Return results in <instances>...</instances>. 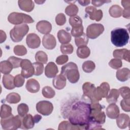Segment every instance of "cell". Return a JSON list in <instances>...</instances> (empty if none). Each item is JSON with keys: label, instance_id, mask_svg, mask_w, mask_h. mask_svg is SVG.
<instances>
[{"label": "cell", "instance_id": "cell-1", "mask_svg": "<svg viewBox=\"0 0 130 130\" xmlns=\"http://www.w3.org/2000/svg\"><path fill=\"white\" fill-rule=\"evenodd\" d=\"M64 118H68L69 121L80 127V129H89L90 122V104L84 101L73 102L69 110H62Z\"/></svg>", "mask_w": 130, "mask_h": 130}, {"label": "cell", "instance_id": "cell-2", "mask_svg": "<svg viewBox=\"0 0 130 130\" xmlns=\"http://www.w3.org/2000/svg\"><path fill=\"white\" fill-rule=\"evenodd\" d=\"M127 30L123 28H116L111 32V41L116 47H122L127 44L129 40Z\"/></svg>", "mask_w": 130, "mask_h": 130}, {"label": "cell", "instance_id": "cell-3", "mask_svg": "<svg viewBox=\"0 0 130 130\" xmlns=\"http://www.w3.org/2000/svg\"><path fill=\"white\" fill-rule=\"evenodd\" d=\"M72 83L77 82L80 78V74L77 64L70 62L61 68V73Z\"/></svg>", "mask_w": 130, "mask_h": 130}, {"label": "cell", "instance_id": "cell-4", "mask_svg": "<svg viewBox=\"0 0 130 130\" xmlns=\"http://www.w3.org/2000/svg\"><path fill=\"white\" fill-rule=\"evenodd\" d=\"M22 117L20 115L14 116L12 114L7 118H1V124L3 129L5 130L16 129L21 128Z\"/></svg>", "mask_w": 130, "mask_h": 130}, {"label": "cell", "instance_id": "cell-5", "mask_svg": "<svg viewBox=\"0 0 130 130\" xmlns=\"http://www.w3.org/2000/svg\"><path fill=\"white\" fill-rule=\"evenodd\" d=\"M28 30L29 27L26 24L16 25L10 30L11 39L14 42H20L27 34Z\"/></svg>", "mask_w": 130, "mask_h": 130}, {"label": "cell", "instance_id": "cell-6", "mask_svg": "<svg viewBox=\"0 0 130 130\" xmlns=\"http://www.w3.org/2000/svg\"><path fill=\"white\" fill-rule=\"evenodd\" d=\"M8 20L10 23L15 25L21 24L23 23H31L34 22V19L29 15L18 12L10 13L8 17Z\"/></svg>", "mask_w": 130, "mask_h": 130}, {"label": "cell", "instance_id": "cell-7", "mask_svg": "<svg viewBox=\"0 0 130 130\" xmlns=\"http://www.w3.org/2000/svg\"><path fill=\"white\" fill-rule=\"evenodd\" d=\"M104 31V26L100 23H93L89 25L86 29V36L88 38L94 39Z\"/></svg>", "mask_w": 130, "mask_h": 130}, {"label": "cell", "instance_id": "cell-8", "mask_svg": "<svg viewBox=\"0 0 130 130\" xmlns=\"http://www.w3.org/2000/svg\"><path fill=\"white\" fill-rule=\"evenodd\" d=\"M82 89L83 91V97L88 99L90 103L94 102H98L94 98V92L95 87L94 85L90 82H85L82 86Z\"/></svg>", "mask_w": 130, "mask_h": 130}, {"label": "cell", "instance_id": "cell-9", "mask_svg": "<svg viewBox=\"0 0 130 130\" xmlns=\"http://www.w3.org/2000/svg\"><path fill=\"white\" fill-rule=\"evenodd\" d=\"M20 67L21 68V75L25 78H28L34 75V68L31 61L27 59H22Z\"/></svg>", "mask_w": 130, "mask_h": 130}, {"label": "cell", "instance_id": "cell-10", "mask_svg": "<svg viewBox=\"0 0 130 130\" xmlns=\"http://www.w3.org/2000/svg\"><path fill=\"white\" fill-rule=\"evenodd\" d=\"M37 111L45 116L50 115L53 111V104L47 101H42L39 102L36 105Z\"/></svg>", "mask_w": 130, "mask_h": 130}, {"label": "cell", "instance_id": "cell-11", "mask_svg": "<svg viewBox=\"0 0 130 130\" xmlns=\"http://www.w3.org/2000/svg\"><path fill=\"white\" fill-rule=\"evenodd\" d=\"M110 91V85L107 82L102 83L99 86L95 88L94 92V98L97 101L106 98Z\"/></svg>", "mask_w": 130, "mask_h": 130}, {"label": "cell", "instance_id": "cell-12", "mask_svg": "<svg viewBox=\"0 0 130 130\" xmlns=\"http://www.w3.org/2000/svg\"><path fill=\"white\" fill-rule=\"evenodd\" d=\"M86 13L89 15V17L91 20L96 21H100L103 17V12L101 10H96V8L93 6H88L85 10Z\"/></svg>", "mask_w": 130, "mask_h": 130}, {"label": "cell", "instance_id": "cell-13", "mask_svg": "<svg viewBox=\"0 0 130 130\" xmlns=\"http://www.w3.org/2000/svg\"><path fill=\"white\" fill-rule=\"evenodd\" d=\"M26 42L27 46L31 49L38 48L41 44V40L39 37L36 34H29L26 39Z\"/></svg>", "mask_w": 130, "mask_h": 130}, {"label": "cell", "instance_id": "cell-14", "mask_svg": "<svg viewBox=\"0 0 130 130\" xmlns=\"http://www.w3.org/2000/svg\"><path fill=\"white\" fill-rule=\"evenodd\" d=\"M42 44L46 49L52 50L54 49L56 45V41L55 37L51 34L45 35L42 39Z\"/></svg>", "mask_w": 130, "mask_h": 130}, {"label": "cell", "instance_id": "cell-15", "mask_svg": "<svg viewBox=\"0 0 130 130\" xmlns=\"http://www.w3.org/2000/svg\"><path fill=\"white\" fill-rule=\"evenodd\" d=\"M36 29L42 34H49L52 29L51 24L46 20L39 21L36 24Z\"/></svg>", "mask_w": 130, "mask_h": 130}, {"label": "cell", "instance_id": "cell-16", "mask_svg": "<svg viewBox=\"0 0 130 130\" xmlns=\"http://www.w3.org/2000/svg\"><path fill=\"white\" fill-rule=\"evenodd\" d=\"M58 72V68L53 62H49L45 68V74L49 78L55 77Z\"/></svg>", "mask_w": 130, "mask_h": 130}, {"label": "cell", "instance_id": "cell-17", "mask_svg": "<svg viewBox=\"0 0 130 130\" xmlns=\"http://www.w3.org/2000/svg\"><path fill=\"white\" fill-rule=\"evenodd\" d=\"M52 84L57 89H62L66 86V77L61 74H60L54 77L52 80Z\"/></svg>", "mask_w": 130, "mask_h": 130}, {"label": "cell", "instance_id": "cell-18", "mask_svg": "<svg viewBox=\"0 0 130 130\" xmlns=\"http://www.w3.org/2000/svg\"><path fill=\"white\" fill-rule=\"evenodd\" d=\"M116 123L120 128H125L129 125V117L128 115L121 113L116 118Z\"/></svg>", "mask_w": 130, "mask_h": 130}, {"label": "cell", "instance_id": "cell-19", "mask_svg": "<svg viewBox=\"0 0 130 130\" xmlns=\"http://www.w3.org/2000/svg\"><path fill=\"white\" fill-rule=\"evenodd\" d=\"M129 50L125 48L121 49H116L113 51V55L115 58L119 59H124L129 62Z\"/></svg>", "mask_w": 130, "mask_h": 130}, {"label": "cell", "instance_id": "cell-20", "mask_svg": "<svg viewBox=\"0 0 130 130\" xmlns=\"http://www.w3.org/2000/svg\"><path fill=\"white\" fill-rule=\"evenodd\" d=\"M106 114L111 119H116L119 114L118 107L115 103H111L106 109Z\"/></svg>", "mask_w": 130, "mask_h": 130}, {"label": "cell", "instance_id": "cell-21", "mask_svg": "<svg viewBox=\"0 0 130 130\" xmlns=\"http://www.w3.org/2000/svg\"><path fill=\"white\" fill-rule=\"evenodd\" d=\"M35 121L34 117L30 114H26L22 119V125L21 128L22 129H30L32 128L35 125Z\"/></svg>", "mask_w": 130, "mask_h": 130}, {"label": "cell", "instance_id": "cell-22", "mask_svg": "<svg viewBox=\"0 0 130 130\" xmlns=\"http://www.w3.org/2000/svg\"><path fill=\"white\" fill-rule=\"evenodd\" d=\"M25 86L27 90L31 93L38 92L40 88L39 83L35 79H30L27 80Z\"/></svg>", "mask_w": 130, "mask_h": 130}, {"label": "cell", "instance_id": "cell-23", "mask_svg": "<svg viewBox=\"0 0 130 130\" xmlns=\"http://www.w3.org/2000/svg\"><path fill=\"white\" fill-rule=\"evenodd\" d=\"M3 83L4 87L7 89H13L16 87L14 84V77L9 74L3 76Z\"/></svg>", "mask_w": 130, "mask_h": 130}, {"label": "cell", "instance_id": "cell-24", "mask_svg": "<svg viewBox=\"0 0 130 130\" xmlns=\"http://www.w3.org/2000/svg\"><path fill=\"white\" fill-rule=\"evenodd\" d=\"M18 3L20 9L27 12L33 10L35 7L34 2L31 0H19Z\"/></svg>", "mask_w": 130, "mask_h": 130}, {"label": "cell", "instance_id": "cell-25", "mask_svg": "<svg viewBox=\"0 0 130 130\" xmlns=\"http://www.w3.org/2000/svg\"><path fill=\"white\" fill-rule=\"evenodd\" d=\"M130 71L128 68H124L119 69L116 72L117 79L121 82L127 80L129 78Z\"/></svg>", "mask_w": 130, "mask_h": 130}, {"label": "cell", "instance_id": "cell-26", "mask_svg": "<svg viewBox=\"0 0 130 130\" xmlns=\"http://www.w3.org/2000/svg\"><path fill=\"white\" fill-rule=\"evenodd\" d=\"M57 37L59 42L62 44H68L71 40V35L64 29H61L58 31Z\"/></svg>", "mask_w": 130, "mask_h": 130}, {"label": "cell", "instance_id": "cell-27", "mask_svg": "<svg viewBox=\"0 0 130 130\" xmlns=\"http://www.w3.org/2000/svg\"><path fill=\"white\" fill-rule=\"evenodd\" d=\"M13 67L8 60L2 61L0 63L1 72L5 75L9 74L12 70Z\"/></svg>", "mask_w": 130, "mask_h": 130}, {"label": "cell", "instance_id": "cell-28", "mask_svg": "<svg viewBox=\"0 0 130 130\" xmlns=\"http://www.w3.org/2000/svg\"><path fill=\"white\" fill-rule=\"evenodd\" d=\"M90 53L89 48L86 46L79 47L77 50V55L80 58H86L88 57Z\"/></svg>", "mask_w": 130, "mask_h": 130}, {"label": "cell", "instance_id": "cell-29", "mask_svg": "<svg viewBox=\"0 0 130 130\" xmlns=\"http://www.w3.org/2000/svg\"><path fill=\"white\" fill-rule=\"evenodd\" d=\"M122 9L121 8L117 5L112 6L109 10L110 16L114 18H119L122 15Z\"/></svg>", "mask_w": 130, "mask_h": 130}, {"label": "cell", "instance_id": "cell-30", "mask_svg": "<svg viewBox=\"0 0 130 130\" xmlns=\"http://www.w3.org/2000/svg\"><path fill=\"white\" fill-rule=\"evenodd\" d=\"M119 96V91L115 88L112 89L109 92V95L106 97L107 101L108 103H115Z\"/></svg>", "mask_w": 130, "mask_h": 130}, {"label": "cell", "instance_id": "cell-31", "mask_svg": "<svg viewBox=\"0 0 130 130\" xmlns=\"http://www.w3.org/2000/svg\"><path fill=\"white\" fill-rule=\"evenodd\" d=\"M12 115V108L11 107L7 105L3 104L1 108L0 116L1 118H5L10 116Z\"/></svg>", "mask_w": 130, "mask_h": 130}, {"label": "cell", "instance_id": "cell-32", "mask_svg": "<svg viewBox=\"0 0 130 130\" xmlns=\"http://www.w3.org/2000/svg\"><path fill=\"white\" fill-rule=\"evenodd\" d=\"M75 42L76 46L78 47L86 46L88 42V38L86 36V34L83 32L81 36L75 38Z\"/></svg>", "mask_w": 130, "mask_h": 130}, {"label": "cell", "instance_id": "cell-33", "mask_svg": "<svg viewBox=\"0 0 130 130\" xmlns=\"http://www.w3.org/2000/svg\"><path fill=\"white\" fill-rule=\"evenodd\" d=\"M21 97L20 95L16 92H11L8 94L7 96L6 100L10 104H16L20 102Z\"/></svg>", "mask_w": 130, "mask_h": 130}, {"label": "cell", "instance_id": "cell-34", "mask_svg": "<svg viewBox=\"0 0 130 130\" xmlns=\"http://www.w3.org/2000/svg\"><path fill=\"white\" fill-rule=\"evenodd\" d=\"M78 7L76 5L74 4H70V5L66 7L65 12L69 16L73 17L76 16L78 12Z\"/></svg>", "mask_w": 130, "mask_h": 130}, {"label": "cell", "instance_id": "cell-35", "mask_svg": "<svg viewBox=\"0 0 130 130\" xmlns=\"http://www.w3.org/2000/svg\"><path fill=\"white\" fill-rule=\"evenodd\" d=\"M58 129H80V127L74 125L70 121H63L59 124Z\"/></svg>", "mask_w": 130, "mask_h": 130}, {"label": "cell", "instance_id": "cell-36", "mask_svg": "<svg viewBox=\"0 0 130 130\" xmlns=\"http://www.w3.org/2000/svg\"><path fill=\"white\" fill-rule=\"evenodd\" d=\"M42 93L45 98L48 99L53 98L55 94V91L51 87L48 86L43 88Z\"/></svg>", "mask_w": 130, "mask_h": 130}, {"label": "cell", "instance_id": "cell-37", "mask_svg": "<svg viewBox=\"0 0 130 130\" xmlns=\"http://www.w3.org/2000/svg\"><path fill=\"white\" fill-rule=\"evenodd\" d=\"M35 59L38 62L46 63L48 61V56L45 52L43 51H39L36 53Z\"/></svg>", "mask_w": 130, "mask_h": 130}, {"label": "cell", "instance_id": "cell-38", "mask_svg": "<svg viewBox=\"0 0 130 130\" xmlns=\"http://www.w3.org/2000/svg\"><path fill=\"white\" fill-rule=\"evenodd\" d=\"M95 67V63L91 60L85 61L82 64V69L86 73H91L94 70Z\"/></svg>", "mask_w": 130, "mask_h": 130}, {"label": "cell", "instance_id": "cell-39", "mask_svg": "<svg viewBox=\"0 0 130 130\" xmlns=\"http://www.w3.org/2000/svg\"><path fill=\"white\" fill-rule=\"evenodd\" d=\"M69 23L72 26V28L77 27L82 25V20L81 18L78 16L71 17L69 19Z\"/></svg>", "mask_w": 130, "mask_h": 130}, {"label": "cell", "instance_id": "cell-40", "mask_svg": "<svg viewBox=\"0 0 130 130\" xmlns=\"http://www.w3.org/2000/svg\"><path fill=\"white\" fill-rule=\"evenodd\" d=\"M32 65L34 68V75L36 76H40L43 73L44 66L42 63L37 61L34 62Z\"/></svg>", "mask_w": 130, "mask_h": 130}, {"label": "cell", "instance_id": "cell-41", "mask_svg": "<svg viewBox=\"0 0 130 130\" xmlns=\"http://www.w3.org/2000/svg\"><path fill=\"white\" fill-rule=\"evenodd\" d=\"M17 111L19 115L23 117L28 113L29 111V108L26 104L22 103L18 106Z\"/></svg>", "mask_w": 130, "mask_h": 130}, {"label": "cell", "instance_id": "cell-42", "mask_svg": "<svg viewBox=\"0 0 130 130\" xmlns=\"http://www.w3.org/2000/svg\"><path fill=\"white\" fill-rule=\"evenodd\" d=\"M74 48L71 44H62L60 46V51L64 54H71L73 53Z\"/></svg>", "mask_w": 130, "mask_h": 130}, {"label": "cell", "instance_id": "cell-43", "mask_svg": "<svg viewBox=\"0 0 130 130\" xmlns=\"http://www.w3.org/2000/svg\"><path fill=\"white\" fill-rule=\"evenodd\" d=\"M14 53L18 56H23L27 53V50L23 45H16L14 48Z\"/></svg>", "mask_w": 130, "mask_h": 130}, {"label": "cell", "instance_id": "cell-44", "mask_svg": "<svg viewBox=\"0 0 130 130\" xmlns=\"http://www.w3.org/2000/svg\"><path fill=\"white\" fill-rule=\"evenodd\" d=\"M109 65L114 69H118L122 66V62L121 59L117 58L112 59L109 62Z\"/></svg>", "mask_w": 130, "mask_h": 130}, {"label": "cell", "instance_id": "cell-45", "mask_svg": "<svg viewBox=\"0 0 130 130\" xmlns=\"http://www.w3.org/2000/svg\"><path fill=\"white\" fill-rule=\"evenodd\" d=\"M119 94L124 99H130V89L129 88L126 86H123L119 88Z\"/></svg>", "mask_w": 130, "mask_h": 130}, {"label": "cell", "instance_id": "cell-46", "mask_svg": "<svg viewBox=\"0 0 130 130\" xmlns=\"http://www.w3.org/2000/svg\"><path fill=\"white\" fill-rule=\"evenodd\" d=\"M22 60V59L16 57L15 56H10L8 59V60L10 61L12 64L13 68H17L20 67V63Z\"/></svg>", "mask_w": 130, "mask_h": 130}, {"label": "cell", "instance_id": "cell-47", "mask_svg": "<svg viewBox=\"0 0 130 130\" xmlns=\"http://www.w3.org/2000/svg\"><path fill=\"white\" fill-rule=\"evenodd\" d=\"M25 81L24 77L21 75L18 74L14 77V84L16 87H20L22 86Z\"/></svg>", "mask_w": 130, "mask_h": 130}, {"label": "cell", "instance_id": "cell-48", "mask_svg": "<svg viewBox=\"0 0 130 130\" xmlns=\"http://www.w3.org/2000/svg\"><path fill=\"white\" fill-rule=\"evenodd\" d=\"M83 34V27L82 25L77 27L72 28L71 30L72 35L75 38H77L81 36Z\"/></svg>", "mask_w": 130, "mask_h": 130}, {"label": "cell", "instance_id": "cell-49", "mask_svg": "<svg viewBox=\"0 0 130 130\" xmlns=\"http://www.w3.org/2000/svg\"><path fill=\"white\" fill-rule=\"evenodd\" d=\"M55 22L58 25H63L66 22V18L64 14L59 13L55 17Z\"/></svg>", "mask_w": 130, "mask_h": 130}, {"label": "cell", "instance_id": "cell-50", "mask_svg": "<svg viewBox=\"0 0 130 130\" xmlns=\"http://www.w3.org/2000/svg\"><path fill=\"white\" fill-rule=\"evenodd\" d=\"M120 105L122 110L125 112H129L130 111V99H124L121 100Z\"/></svg>", "mask_w": 130, "mask_h": 130}, {"label": "cell", "instance_id": "cell-51", "mask_svg": "<svg viewBox=\"0 0 130 130\" xmlns=\"http://www.w3.org/2000/svg\"><path fill=\"white\" fill-rule=\"evenodd\" d=\"M69 58L67 55H61L58 56L56 59V62L57 64L61 65L66 63L68 61Z\"/></svg>", "mask_w": 130, "mask_h": 130}, {"label": "cell", "instance_id": "cell-52", "mask_svg": "<svg viewBox=\"0 0 130 130\" xmlns=\"http://www.w3.org/2000/svg\"><path fill=\"white\" fill-rule=\"evenodd\" d=\"M110 2H111V1H92L91 4L95 7H100L103 5L104 3Z\"/></svg>", "mask_w": 130, "mask_h": 130}, {"label": "cell", "instance_id": "cell-53", "mask_svg": "<svg viewBox=\"0 0 130 130\" xmlns=\"http://www.w3.org/2000/svg\"><path fill=\"white\" fill-rule=\"evenodd\" d=\"M122 15L123 17L126 19L130 18V8H124L122 12Z\"/></svg>", "mask_w": 130, "mask_h": 130}, {"label": "cell", "instance_id": "cell-54", "mask_svg": "<svg viewBox=\"0 0 130 130\" xmlns=\"http://www.w3.org/2000/svg\"><path fill=\"white\" fill-rule=\"evenodd\" d=\"M0 35H1L0 43H2L3 42H4L6 40L7 37H6V35L5 32L3 31L2 30H0Z\"/></svg>", "mask_w": 130, "mask_h": 130}, {"label": "cell", "instance_id": "cell-55", "mask_svg": "<svg viewBox=\"0 0 130 130\" xmlns=\"http://www.w3.org/2000/svg\"><path fill=\"white\" fill-rule=\"evenodd\" d=\"M121 3L124 8H130V1H122Z\"/></svg>", "mask_w": 130, "mask_h": 130}, {"label": "cell", "instance_id": "cell-56", "mask_svg": "<svg viewBox=\"0 0 130 130\" xmlns=\"http://www.w3.org/2000/svg\"><path fill=\"white\" fill-rule=\"evenodd\" d=\"M78 3L82 6H85L88 5L90 3V1H85V0H83V1H78Z\"/></svg>", "mask_w": 130, "mask_h": 130}, {"label": "cell", "instance_id": "cell-57", "mask_svg": "<svg viewBox=\"0 0 130 130\" xmlns=\"http://www.w3.org/2000/svg\"><path fill=\"white\" fill-rule=\"evenodd\" d=\"M42 119V116L40 115H35L34 116V119L35 123H38L40 120Z\"/></svg>", "mask_w": 130, "mask_h": 130}, {"label": "cell", "instance_id": "cell-58", "mask_svg": "<svg viewBox=\"0 0 130 130\" xmlns=\"http://www.w3.org/2000/svg\"><path fill=\"white\" fill-rule=\"evenodd\" d=\"M36 3H37L39 5H40V4H43L45 1H35Z\"/></svg>", "mask_w": 130, "mask_h": 130}]
</instances>
